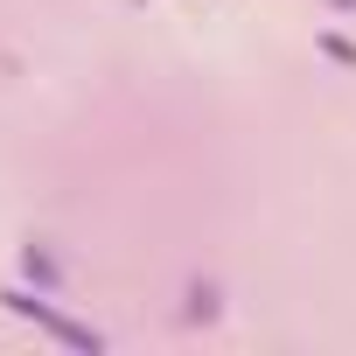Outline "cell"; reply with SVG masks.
<instances>
[{
  "label": "cell",
  "instance_id": "7a4b0ae2",
  "mask_svg": "<svg viewBox=\"0 0 356 356\" xmlns=\"http://www.w3.org/2000/svg\"><path fill=\"white\" fill-rule=\"evenodd\" d=\"M224 314V293L210 286V280H189V307H182V321H217Z\"/></svg>",
  "mask_w": 356,
  "mask_h": 356
},
{
  "label": "cell",
  "instance_id": "277c9868",
  "mask_svg": "<svg viewBox=\"0 0 356 356\" xmlns=\"http://www.w3.org/2000/svg\"><path fill=\"white\" fill-rule=\"evenodd\" d=\"M321 49H328L335 63H356V42H349V35H321Z\"/></svg>",
  "mask_w": 356,
  "mask_h": 356
},
{
  "label": "cell",
  "instance_id": "5b68a950",
  "mask_svg": "<svg viewBox=\"0 0 356 356\" xmlns=\"http://www.w3.org/2000/svg\"><path fill=\"white\" fill-rule=\"evenodd\" d=\"M328 8H342V15H349V8H356V0H328Z\"/></svg>",
  "mask_w": 356,
  "mask_h": 356
},
{
  "label": "cell",
  "instance_id": "3957f363",
  "mask_svg": "<svg viewBox=\"0 0 356 356\" xmlns=\"http://www.w3.org/2000/svg\"><path fill=\"white\" fill-rule=\"evenodd\" d=\"M22 266H29V280H35L42 293H49V286H63V266H56L42 245H29V252H22Z\"/></svg>",
  "mask_w": 356,
  "mask_h": 356
},
{
  "label": "cell",
  "instance_id": "6da1fadb",
  "mask_svg": "<svg viewBox=\"0 0 356 356\" xmlns=\"http://www.w3.org/2000/svg\"><path fill=\"white\" fill-rule=\"evenodd\" d=\"M0 307H8V314H22V321H35L42 335H56V342H70V349H105V335L91 328V321H70L49 293H29V286H8V293H0Z\"/></svg>",
  "mask_w": 356,
  "mask_h": 356
}]
</instances>
